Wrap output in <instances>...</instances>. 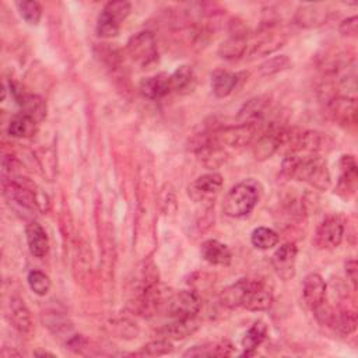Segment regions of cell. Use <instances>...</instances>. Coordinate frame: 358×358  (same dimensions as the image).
Listing matches in <instances>:
<instances>
[{"label":"cell","instance_id":"obj_37","mask_svg":"<svg viewBox=\"0 0 358 358\" xmlns=\"http://www.w3.org/2000/svg\"><path fill=\"white\" fill-rule=\"evenodd\" d=\"M345 275L351 282L352 288L355 289L357 288V262L354 259H350L348 262H345Z\"/></svg>","mask_w":358,"mask_h":358},{"label":"cell","instance_id":"obj_31","mask_svg":"<svg viewBox=\"0 0 358 358\" xmlns=\"http://www.w3.org/2000/svg\"><path fill=\"white\" fill-rule=\"evenodd\" d=\"M278 239H280L278 234L274 229L267 227H257L253 229L250 235L252 245L260 250H267L274 248L278 243Z\"/></svg>","mask_w":358,"mask_h":358},{"label":"cell","instance_id":"obj_28","mask_svg":"<svg viewBox=\"0 0 358 358\" xmlns=\"http://www.w3.org/2000/svg\"><path fill=\"white\" fill-rule=\"evenodd\" d=\"M266 336H267V324L263 320H256L242 338V347H243L242 357L253 355L256 348L264 341Z\"/></svg>","mask_w":358,"mask_h":358},{"label":"cell","instance_id":"obj_18","mask_svg":"<svg viewBox=\"0 0 358 358\" xmlns=\"http://www.w3.org/2000/svg\"><path fill=\"white\" fill-rule=\"evenodd\" d=\"M329 11L323 4H303L295 13V22L303 28H315L326 22Z\"/></svg>","mask_w":358,"mask_h":358},{"label":"cell","instance_id":"obj_11","mask_svg":"<svg viewBox=\"0 0 358 358\" xmlns=\"http://www.w3.org/2000/svg\"><path fill=\"white\" fill-rule=\"evenodd\" d=\"M326 291H327L326 281L319 273H309L303 278V284H302L303 302L312 310H315L324 302Z\"/></svg>","mask_w":358,"mask_h":358},{"label":"cell","instance_id":"obj_23","mask_svg":"<svg viewBox=\"0 0 358 358\" xmlns=\"http://www.w3.org/2000/svg\"><path fill=\"white\" fill-rule=\"evenodd\" d=\"M199 329L196 317L192 319H172L171 323H166L158 330L162 338L168 340H183L193 334Z\"/></svg>","mask_w":358,"mask_h":358},{"label":"cell","instance_id":"obj_6","mask_svg":"<svg viewBox=\"0 0 358 358\" xmlns=\"http://www.w3.org/2000/svg\"><path fill=\"white\" fill-rule=\"evenodd\" d=\"M344 236V221L340 215L326 217L317 227L315 234V245L319 249L337 248Z\"/></svg>","mask_w":358,"mask_h":358},{"label":"cell","instance_id":"obj_27","mask_svg":"<svg viewBox=\"0 0 358 358\" xmlns=\"http://www.w3.org/2000/svg\"><path fill=\"white\" fill-rule=\"evenodd\" d=\"M36 129H38V122L31 116L20 112L10 119L7 131L11 137L27 138L34 136L36 133Z\"/></svg>","mask_w":358,"mask_h":358},{"label":"cell","instance_id":"obj_5","mask_svg":"<svg viewBox=\"0 0 358 358\" xmlns=\"http://www.w3.org/2000/svg\"><path fill=\"white\" fill-rule=\"evenodd\" d=\"M126 50L130 60L140 67L150 66L158 59L157 42L150 31H140L134 34L127 41Z\"/></svg>","mask_w":358,"mask_h":358},{"label":"cell","instance_id":"obj_21","mask_svg":"<svg viewBox=\"0 0 358 358\" xmlns=\"http://www.w3.org/2000/svg\"><path fill=\"white\" fill-rule=\"evenodd\" d=\"M234 354V345L229 340L208 341L193 345L183 352V357H229Z\"/></svg>","mask_w":358,"mask_h":358},{"label":"cell","instance_id":"obj_16","mask_svg":"<svg viewBox=\"0 0 358 358\" xmlns=\"http://www.w3.org/2000/svg\"><path fill=\"white\" fill-rule=\"evenodd\" d=\"M140 92L148 99H161L171 92V80L166 73L145 77L140 83Z\"/></svg>","mask_w":358,"mask_h":358},{"label":"cell","instance_id":"obj_10","mask_svg":"<svg viewBox=\"0 0 358 358\" xmlns=\"http://www.w3.org/2000/svg\"><path fill=\"white\" fill-rule=\"evenodd\" d=\"M298 249L295 243L287 242L281 245L271 256V266L275 274L281 280H289L295 275V264H296Z\"/></svg>","mask_w":358,"mask_h":358},{"label":"cell","instance_id":"obj_12","mask_svg":"<svg viewBox=\"0 0 358 358\" xmlns=\"http://www.w3.org/2000/svg\"><path fill=\"white\" fill-rule=\"evenodd\" d=\"M327 109H329V115L333 117L334 122L340 124L355 123L357 102L354 98L331 95L327 101Z\"/></svg>","mask_w":358,"mask_h":358},{"label":"cell","instance_id":"obj_13","mask_svg":"<svg viewBox=\"0 0 358 358\" xmlns=\"http://www.w3.org/2000/svg\"><path fill=\"white\" fill-rule=\"evenodd\" d=\"M221 187H222V176L218 172H208L199 176L193 182L190 192L196 200L208 201L220 193Z\"/></svg>","mask_w":358,"mask_h":358},{"label":"cell","instance_id":"obj_26","mask_svg":"<svg viewBox=\"0 0 358 358\" xmlns=\"http://www.w3.org/2000/svg\"><path fill=\"white\" fill-rule=\"evenodd\" d=\"M239 76L227 70H217L211 76V88L217 98L228 96L236 87Z\"/></svg>","mask_w":358,"mask_h":358},{"label":"cell","instance_id":"obj_22","mask_svg":"<svg viewBox=\"0 0 358 358\" xmlns=\"http://www.w3.org/2000/svg\"><path fill=\"white\" fill-rule=\"evenodd\" d=\"M169 80H171V91L180 94V95L190 94L196 88V84H197L194 70L189 64L179 66L169 76Z\"/></svg>","mask_w":358,"mask_h":358},{"label":"cell","instance_id":"obj_32","mask_svg":"<svg viewBox=\"0 0 358 358\" xmlns=\"http://www.w3.org/2000/svg\"><path fill=\"white\" fill-rule=\"evenodd\" d=\"M17 8L20 11V15L25 22L29 25H38L42 17V7L38 1L35 0H22L17 1Z\"/></svg>","mask_w":358,"mask_h":358},{"label":"cell","instance_id":"obj_36","mask_svg":"<svg viewBox=\"0 0 358 358\" xmlns=\"http://www.w3.org/2000/svg\"><path fill=\"white\" fill-rule=\"evenodd\" d=\"M340 34L343 36H355L357 35V29H358V18L357 15H352V17H348L345 20L341 21L340 27Z\"/></svg>","mask_w":358,"mask_h":358},{"label":"cell","instance_id":"obj_15","mask_svg":"<svg viewBox=\"0 0 358 358\" xmlns=\"http://www.w3.org/2000/svg\"><path fill=\"white\" fill-rule=\"evenodd\" d=\"M8 317L14 329H17L21 334H31L34 330L32 317L29 309L24 303V301L18 296H11L8 303Z\"/></svg>","mask_w":358,"mask_h":358},{"label":"cell","instance_id":"obj_30","mask_svg":"<svg viewBox=\"0 0 358 358\" xmlns=\"http://www.w3.org/2000/svg\"><path fill=\"white\" fill-rule=\"evenodd\" d=\"M285 42V38L280 34H264L257 42L248 46V52L252 56H266L280 49Z\"/></svg>","mask_w":358,"mask_h":358},{"label":"cell","instance_id":"obj_17","mask_svg":"<svg viewBox=\"0 0 358 358\" xmlns=\"http://www.w3.org/2000/svg\"><path fill=\"white\" fill-rule=\"evenodd\" d=\"M273 305V294L270 289H267L263 282L255 281V284L250 287L248 294L245 295V299L242 302V306L248 310L260 312L267 310Z\"/></svg>","mask_w":358,"mask_h":358},{"label":"cell","instance_id":"obj_29","mask_svg":"<svg viewBox=\"0 0 358 358\" xmlns=\"http://www.w3.org/2000/svg\"><path fill=\"white\" fill-rule=\"evenodd\" d=\"M267 99L264 96H256L249 99L238 113V123H255L259 124L264 110L267 108Z\"/></svg>","mask_w":358,"mask_h":358},{"label":"cell","instance_id":"obj_34","mask_svg":"<svg viewBox=\"0 0 358 358\" xmlns=\"http://www.w3.org/2000/svg\"><path fill=\"white\" fill-rule=\"evenodd\" d=\"M173 350V345L171 343V340L168 338H157L150 341L148 344H145L138 352L137 355H147V357H158V355H165L169 354Z\"/></svg>","mask_w":358,"mask_h":358},{"label":"cell","instance_id":"obj_14","mask_svg":"<svg viewBox=\"0 0 358 358\" xmlns=\"http://www.w3.org/2000/svg\"><path fill=\"white\" fill-rule=\"evenodd\" d=\"M11 92L14 95V99L21 108V112L35 119L38 123L46 116V105L43 99L39 95L35 94H27L21 90H15L14 85H10Z\"/></svg>","mask_w":358,"mask_h":358},{"label":"cell","instance_id":"obj_4","mask_svg":"<svg viewBox=\"0 0 358 358\" xmlns=\"http://www.w3.org/2000/svg\"><path fill=\"white\" fill-rule=\"evenodd\" d=\"M201 308V299L196 291L180 289L165 298L162 310L171 319H192L196 317Z\"/></svg>","mask_w":358,"mask_h":358},{"label":"cell","instance_id":"obj_38","mask_svg":"<svg viewBox=\"0 0 358 358\" xmlns=\"http://www.w3.org/2000/svg\"><path fill=\"white\" fill-rule=\"evenodd\" d=\"M36 355H53V354H49V352H36Z\"/></svg>","mask_w":358,"mask_h":358},{"label":"cell","instance_id":"obj_19","mask_svg":"<svg viewBox=\"0 0 358 358\" xmlns=\"http://www.w3.org/2000/svg\"><path fill=\"white\" fill-rule=\"evenodd\" d=\"M200 253L206 262L215 266H228L232 260L229 248L217 239L204 241L200 246Z\"/></svg>","mask_w":358,"mask_h":358},{"label":"cell","instance_id":"obj_20","mask_svg":"<svg viewBox=\"0 0 358 358\" xmlns=\"http://www.w3.org/2000/svg\"><path fill=\"white\" fill-rule=\"evenodd\" d=\"M248 35L245 31H235L229 35L228 39H225L220 48H218V55L222 59L227 60H235L239 59L242 56H245V53L248 52Z\"/></svg>","mask_w":358,"mask_h":358},{"label":"cell","instance_id":"obj_8","mask_svg":"<svg viewBox=\"0 0 358 358\" xmlns=\"http://www.w3.org/2000/svg\"><path fill=\"white\" fill-rule=\"evenodd\" d=\"M3 192L8 200L17 203L22 208H27V210L42 208V201H39L35 190L18 182L17 179H11V178L4 179Z\"/></svg>","mask_w":358,"mask_h":358},{"label":"cell","instance_id":"obj_24","mask_svg":"<svg viewBox=\"0 0 358 358\" xmlns=\"http://www.w3.org/2000/svg\"><path fill=\"white\" fill-rule=\"evenodd\" d=\"M256 280L250 278H241L236 282L228 285L222 289L220 295V301L227 308H238L242 306V302L245 299V295L250 289V287L255 284Z\"/></svg>","mask_w":358,"mask_h":358},{"label":"cell","instance_id":"obj_25","mask_svg":"<svg viewBox=\"0 0 358 358\" xmlns=\"http://www.w3.org/2000/svg\"><path fill=\"white\" fill-rule=\"evenodd\" d=\"M25 234L29 252L35 257H43L49 250V239L42 225L38 224L36 221H32L27 225Z\"/></svg>","mask_w":358,"mask_h":358},{"label":"cell","instance_id":"obj_3","mask_svg":"<svg viewBox=\"0 0 358 358\" xmlns=\"http://www.w3.org/2000/svg\"><path fill=\"white\" fill-rule=\"evenodd\" d=\"M131 11V4L124 0L109 1L103 6L96 20V35L101 38H115L120 31V24Z\"/></svg>","mask_w":358,"mask_h":358},{"label":"cell","instance_id":"obj_2","mask_svg":"<svg viewBox=\"0 0 358 358\" xmlns=\"http://www.w3.org/2000/svg\"><path fill=\"white\" fill-rule=\"evenodd\" d=\"M262 187L255 179H246L236 183L225 196L222 210L232 218H242L252 213L260 199Z\"/></svg>","mask_w":358,"mask_h":358},{"label":"cell","instance_id":"obj_1","mask_svg":"<svg viewBox=\"0 0 358 358\" xmlns=\"http://www.w3.org/2000/svg\"><path fill=\"white\" fill-rule=\"evenodd\" d=\"M281 168L287 176L308 182L319 190H326L330 186V173L326 161L316 154H288Z\"/></svg>","mask_w":358,"mask_h":358},{"label":"cell","instance_id":"obj_33","mask_svg":"<svg viewBox=\"0 0 358 358\" xmlns=\"http://www.w3.org/2000/svg\"><path fill=\"white\" fill-rule=\"evenodd\" d=\"M27 281H28V285L32 289V292L39 296H45L49 292L50 285H52L50 278L41 270L29 271Z\"/></svg>","mask_w":358,"mask_h":358},{"label":"cell","instance_id":"obj_9","mask_svg":"<svg viewBox=\"0 0 358 358\" xmlns=\"http://www.w3.org/2000/svg\"><path fill=\"white\" fill-rule=\"evenodd\" d=\"M358 180L357 161L354 155L344 154L338 161V178H337V192L344 199L354 196Z\"/></svg>","mask_w":358,"mask_h":358},{"label":"cell","instance_id":"obj_35","mask_svg":"<svg viewBox=\"0 0 358 358\" xmlns=\"http://www.w3.org/2000/svg\"><path fill=\"white\" fill-rule=\"evenodd\" d=\"M288 66H289V59L285 55H281V56H274L267 62H264L263 64H260L259 70L262 71V74L270 76L288 69Z\"/></svg>","mask_w":358,"mask_h":358},{"label":"cell","instance_id":"obj_7","mask_svg":"<svg viewBox=\"0 0 358 358\" xmlns=\"http://www.w3.org/2000/svg\"><path fill=\"white\" fill-rule=\"evenodd\" d=\"M288 133L278 126H271L266 131H263L253 144V155L259 161H264L270 158L274 152L280 150V147L285 143Z\"/></svg>","mask_w":358,"mask_h":358}]
</instances>
